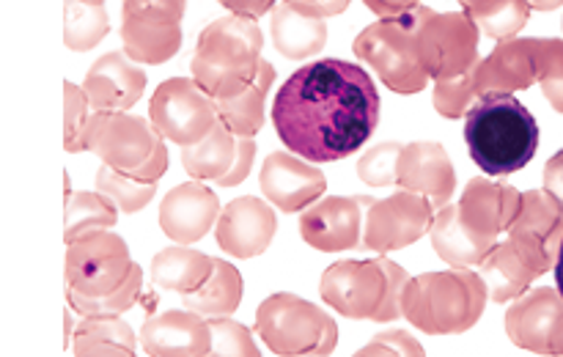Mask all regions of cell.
I'll list each match as a JSON object with an SVG mask.
<instances>
[{
  "label": "cell",
  "instance_id": "obj_31",
  "mask_svg": "<svg viewBox=\"0 0 563 357\" xmlns=\"http://www.w3.org/2000/svg\"><path fill=\"white\" fill-rule=\"evenodd\" d=\"M236 146H240V135L229 130L223 121L209 130L203 141L192 143V146L181 148V165L187 174L198 181H218L231 170L236 157Z\"/></svg>",
  "mask_w": 563,
  "mask_h": 357
},
{
  "label": "cell",
  "instance_id": "obj_32",
  "mask_svg": "<svg viewBox=\"0 0 563 357\" xmlns=\"http://www.w3.org/2000/svg\"><path fill=\"white\" fill-rule=\"evenodd\" d=\"M242 294H245V283H242L240 269H236L234 264L223 261V258H214L212 278H209L198 291L181 297V300H185L181 305L201 313L203 319L231 316V313L242 305Z\"/></svg>",
  "mask_w": 563,
  "mask_h": 357
},
{
  "label": "cell",
  "instance_id": "obj_49",
  "mask_svg": "<svg viewBox=\"0 0 563 357\" xmlns=\"http://www.w3.org/2000/svg\"><path fill=\"white\" fill-rule=\"evenodd\" d=\"M363 3H366V9L374 11L379 20H390V16H399L405 14V11L421 5V0H363Z\"/></svg>",
  "mask_w": 563,
  "mask_h": 357
},
{
  "label": "cell",
  "instance_id": "obj_5",
  "mask_svg": "<svg viewBox=\"0 0 563 357\" xmlns=\"http://www.w3.org/2000/svg\"><path fill=\"white\" fill-rule=\"evenodd\" d=\"M410 275L390 258L330 264L319 280V294L346 319L388 324L401 316V297Z\"/></svg>",
  "mask_w": 563,
  "mask_h": 357
},
{
  "label": "cell",
  "instance_id": "obj_24",
  "mask_svg": "<svg viewBox=\"0 0 563 357\" xmlns=\"http://www.w3.org/2000/svg\"><path fill=\"white\" fill-rule=\"evenodd\" d=\"M121 44L137 64H165L181 49V22L148 14L121 16Z\"/></svg>",
  "mask_w": 563,
  "mask_h": 357
},
{
  "label": "cell",
  "instance_id": "obj_45",
  "mask_svg": "<svg viewBox=\"0 0 563 357\" xmlns=\"http://www.w3.org/2000/svg\"><path fill=\"white\" fill-rule=\"evenodd\" d=\"M253 157H256V137H240V146H236L234 165H231L229 174H225L223 179L214 181V185H218V187H236V185H242V181L247 179V174H251Z\"/></svg>",
  "mask_w": 563,
  "mask_h": 357
},
{
  "label": "cell",
  "instance_id": "obj_30",
  "mask_svg": "<svg viewBox=\"0 0 563 357\" xmlns=\"http://www.w3.org/2000/svg\"><path fill=\"white\" fill-rule=\"evenodd\" d=\"M275 82V66L269 60H262L256 82L247 91L236 93L229 99H214L218 102V115L234 135L256 137L264 126V113H267L269 88Z\"/></svg>",
  "mask_w": 563,
  "mask_h": 357
},
{
  "label": "cell",
  "instance_id": "obj_9",
  "mask_svg": "<svg viewBox=\"0 0 563 357\" xmlns=\"http://www.w3.org/2000/svg\"><path fill=\"white\" fill-rule=\"evenodd\" d=\"M357 60L372 66L379 80L394 93H421L429 86V75L418 55V44L412 33L396 16L372 22L357 33L355 44Z\"/></svg>",
  "mask_w": 563,
  "mask_h": 357
},
{
  "label": "cell",
  "instance_id": "obj_28",
  "mask_svg": "<svg viewBox=\"0 0 563 357\" xmlns=\"http://www.w3.org/2000/svg\"><path fill=\"white\" fill-rule=\"evenodd\" d=\"M482 278L487 283L489 300L506 305V302H515L517 297L531 289L533 280L539 278V269L506 239L495 245L482 261Z\"/></svg>",
  "mask_w": 563,
  "mask_h": 357
},
{
  "label": "cell",
  "instance_id": "obj_21",
  "mask_svg": "<svg viewBox=\"0 0 563 357\" xmlns=\"http://www.w3.org/2000/svg\"><path fill=\"white\" fill-rule=\"evenodd\" d=\"M141 346L154 357H203L212 355L209 322L190 308L148 316L141 327Z\"/></svg>",
  "mask_w": 563,
  "mask_h": 357
},
{
  "label": "cell",
  "instance_id": "obj_27",
  "mask_svg": "<svg viewBox=\"0 0 563 357\" xmlns=\"http://www.w3.org/2000/svg\"><path fill=\"white\" fill-rule=\"evenodd\" d=\"M214 272V258L207 253L196 250L192 245H170L152 258V283L163 291H176V294H192L201 289Z\"/></svg>",
  "mask_w": 563,
  "mask_h": 357
},
{
  "label": "cell",
  "instance_id": "obj_4",
  "mask_svg": "<svg viewBox=\"0 0 563 357\" xmlns=\"http://www.w3.org/2000/svg\"><path fill=\"white\" fill-rule=\"evenodd\" d=\"M487 300L489 291L482 272L473 267H451L407 280L401 316L427 335H460L476 327Z\"/></svg>",
  "mask_w": 563,
  "mask_h": 357
},
{
  "label": "cell",
  "instance_id": "obj_19",
  "mask_svg": "<svg viewBox=\"0 0 563 357\" xmlns=\"http://www.w3.org/2000/svg\"><path fill=\"white\" fill-rule=\"evenodd\" d=\"M220 198L218 192L209 190L203 181H185L176 185L159 203V228L170 242L179 245H192L201 242L218 223Z\"/></svg>",
  "mask_w": 563,
  "mask_h": 357
},
{
  "label": "cell",
  "instance_id": "obj_48",
  "mask_svg": "<svg viewBox=\"0 0 563 357\" xmlns=\"http://www.w3.org/2000/svg\"><path fill=\"white\" fill-rule=\"evenodd\" d=\"M544 190L563 207V148L555 152L544 165Z\"/></svg>",
  "mask_w": 563,
  "mask_h": 357
},
{
  "label": "cell",
  "instance_id": "obj_14",
  "mask_svg": "<svg viewBox=\"0 0 563 357\" xmlns=\"http://www.w3.org/2000/svg\"><path fill=\"white\" fill-rule=\"evenodd\" d=\"M509 242L539 269H555L563 242V207L548 190L522 192L520 214L509 228Z\"/></svg>",
  "mask_w": 563,
  "mask_h": 357
},
{
  "label": "cell",
  "instance_id": "obj_17",
  "mask_svg": "<svg viewBox=\"0 0 563 357\" xmlns=\"http://www.w3.org/2000/svg\"><path fill=\"white\" fill-rule=\"evenodd\" d=\"M258 187L278 212L295 214L324 196L328 179H324L322 168L297 157L295 152H273L264 159Z\"/></svg>",
  "mask_w": 563,
  "mask_h": 357
},
{
  "label": "cell",
  "instance_id": "obj_1",
  "mask_svg": "<svg viewBox=\"0 0 563 357\" xmlns=\"http://www.w3.org/2000/svg\"><path fill=\"white\" fill-rule=\"evenodd\" d=\"M379 91L363 66L322 58L300 66L273 102L280 143L308 163H339L379 124Z\"/></svg>",
  "mask_w": 563,
  "mask_h": 357
},
{
  "label": "cell",
  "instance_id": "obj_37",
  "mask_svg": "<svg viewBox=\"0 0 563 357\" xmlns=\"http://www.w3.org/2000/svg\"><path fill=\"white\" fill-rule=\"evenodd\" d=\"M143 291V267L135 264L130 278L108 297H82L77 291L66 289V300H69V308L80 316H121L130 308H135V302L141 300Z\"/></svg>",
  "mask_w": 563,
  "mask_h": 357
},
{
  "label": "cell",
  "instance_id": "obj_20",
  "mask_svg": "<svg viewBox=\"0 0 563 357\" xmlns=\"http://www.w3.org/2000/svg\"><path fill=\"white\" fill-rule=\"evenodd\" d=\"M396 185L399 190L421 192L432 201L434 209L451 203L456 190V170L449 152L434 141L405 143L396 165Z\"/></svg>",
  "mask_w": 563,
  "mask_h": 357
},
{
  "label": "cell",
  "instance_id": "obj_15",
  "mask_svg": "<svg viewBox=\"0 0 563 357\" xmlns=\"http://www.w3.org/2000/svg\"><path fill=\"white\" fill-rule=\"evenodd\" d=\"M511 344L533 355H563V297L559 289H533L506 311Z\"/></svg>",
  "mask_w": 563,
  "mask_h": 357
},
{
  "label": "cell",
  "instance_id": "obj_52",
  "mask_svg": "<svg viewBox=\"0 0 563 357\" xmlns=\"http://www.w3.org/2000/svg\"><path fill=\"white\" fill-rule=\"evenodd\" d=\"M88 3H99V5H104V0H88Z\"/></svg>",
  "mask_w": 563,
  "mask_h": 357
},
{
  "label": "cell",
  "instance_id": "obj_16",
  "mask_svg": "<svg viewBox=\"0 0 563 357\" xmlns=\"http://www.w3.org/2000/svg\"><path fill=\"white\" fill-rule=\"evenodd\" d=\"M278 234V214L267 198L242 196L225 203L214 223V239L220 250L234 258H256L273 245Z\"/></svg>",
  "mask_w": 563,
  "mask_h": 357
},
{
  "label": "cell",
  "instance_id": "obj_43",
  "mask_svg": "<svg viewBox=\"0 0 563 357\" xmlns=\"http://www.w3.org/2000/svg\"><path fill=\"white\" fill-rule=\"evenodd\" d=\"M357 357H377V355H385V357H423L427 352H423L421 341L412 338L407 330H385V333H377L372 341H368L366 346H361V349L355 352Z\"/></svg>",
  "mask_w": 563,
  "mask_h": 357
},
{
  "label": "cell",
  "instance_id": "obj_33",
  "mask_svg": "<svg viewBox=\"0 0 563 357\" xmlns=\"http://www.w3.org/2000/svg\"><path fill=\"white\" fill-rule=\"evenodd\" d=\"M465 14L478 25L484 36L504 42L515 38L531 20V0H460Z\"/></svg>",
  "mask_w": 563,
  "mask_h": 357
},
{
  "label": "cell",
  "instance_id": "obj_2",
  "mask_svg": "<svg viewBox=\"0 0 563 357\" xmlns=\"http://www.w3.org/2000/svg\"><path fill=\"white\" fill-rule=\"evenodd\" d=\"M264 33L256 20L225 14L212 20L198 36L190 58V77L212 99L247 91L262 69Z\"/></svg>",
  "mask_w": 563,
  "mask_h": 357
},
{
  "label": "cell",
  "instance_id": "obj_40",
  "mask_svg": "<svg viewBox=\"0 0 563 357\" xmlns=\"http://www.w3.org/2000/svg\"><path fill=\"white\" fill-rule=\"evenodd\" d=\"M64 148L66 152H82L88 121H91V102L82 86L64 82Z\"/></svg>",
  "mask_w": 563,
  "mask_h": 357
},
{
  "label": "cell",
  "instance_id": "obj_25",
  "mask_svg": "<svg viewBox=\"0 0 563 357\" xmlns=\"http://www.w3.org/2000/svg\"><path fill=\"white\" fill-rule=\"evenodd\" d=\"M432 234V247L445 264L451 267H482L484 258L489 256L498 242L484 239V236L473 234L465 223L456 203H445L443 209L434 212V223L429 228Z\"/></svg>",
  "mask_w": 563,
  "mask_h": 357
},
{
  "label": "cell",
  "instance_id": "obj_36",
  "mask_svg": "<svg viewBox=\"0 0 563 357\" xmlns=\"http://www.w3.org/2000/svg\"><path fill=\"white\" fill-rule=\"evenodd\" d=\"M93 185L99 192L110 198L115 207L124 214H137L141 209H146L152 203V198L157 196V181H137L132 176L119 174L110 165H99L97 176H93Z\"/></svg>",
  "mask_w": 563,
  "mask_h": 357
},
{
  "label": "cell",
  "instance_id": "obj_11",
  "mask_svg": "<svg viewBox=\"0 0 563 357\" xmlns=\"http://www.w3.org/2000/svg\"><path fill=\"white\" fill-rule=\"evenodd\" d=\"M218 119V102L192 77L163 80L148 99V121L165 141L181 148L203 141Z\"/></svg>",
  "mask_w": 563,
  "mask_h": 357
},
{
  "label": "cell",
  "instance_id": "obj_47",
  "mask_svg": "<svg viewBox=\"0 0 563 357\" xmlns=\"http://www.w3.org/2000/svg\"><path fill=\"white\" fill-rule=\"evenodd\" d=\"M229 14L251 16V20H258L264 14H273V9L278 5V0H218Z\"/></svg>",
  "mask_w": 563,
  "mask_h": 357
},
{
  "label": "cell",
  "instance_id": "obj_18",
  "mask_svg": "<svg viewBox=\"0 0 563 357\" xmlns=\"http://www.w3.org/2000/svg\"><path fill=\"white\" fill-rule=\"evenodd\" d=\"M146 82V69L132 60L124 49H115L93 60L82 88H86L93 113H126L143 97Z\"/></svg>",
  "mask_w": 563,
  "mask_h": 357
},
{
  "label": "cell",
  "instance_id": "obj_3",
  "mask_svg": "<svg viewBox=\"0 0 563 357\" xmlns=\"http://www.w3.org/2000/svg\"><path fill=\"white\" fill-rule=\"evenodd\" d=\"M471 159L487 176H509L526 168L539 148V124L511 93L482 97L465 115Z\"/></svg>",
  "mask_w": 563,
  "mask_h": 357
},
{
  "label": "cell",
  "instance_id": "obj_7",
  "mask_svg": "<svg viewBox=\"0 0 563 357\" xmlns=\"http://www.w3.org/2000/svg\"><path fill=\"white\" fill-rule=\"evenodd\" d=\"M256 333L280 357H324L339 344V324L324 308L278 291L256 311Z\"/></svg>",
  "mask_w": 563,
  "mask_h": 357
},
{
  "label": "cell",
  "instance_id": "obj_26",
  "mask_svg": "<svg viewBox=\"0 0 563 357\" xmlns=\"http://www.w3.org/2000/svg\"><path fill=\"white\" fill-rule=\"evenodd\" d=\"M269 33H273L275 49L284 58L306 60L322 53V47L328 44V20L306 14V11L280 0L269 16Z\"/></svg>",
  "mask_w": 563,
  "mask_h": 357
},
{
  "label": "cell",
  "instance_id": "obj_23",
  "mask_svg": "<svg viewBox=\"0 0 563 357\" xmlns=\"http://www.w3.org/2000/svg\"><path fill=\"white\" fill-rule=\"evenodd\" d=\"M533 82H537V60H533L531 38H504L476 66L478 99L495 97V93L528 91Z\"/></svg>",
  "mask_w": 563,
  "mask_h": 357
},
{
  "label": "cell",
  "instance_id": "obj_50",
  "mask_svg": "<svg viewBox=\"0 0 563 357\" xmlns=\"http://www.w3.org/2000/svg\"><path fill=\"white\" fill-rule=\"evenodd\" d=\"M531 5L539 11H555L559 5H563V0H531Z\"/></svg>",
  "mask_w": 563,
  "mask_h": 357
},
{
  "label": "cell",
  "instance_id": "obj_34",
  "mask_svg": "<svg viewBox=\"0 0 563 357\" xmlns=\"http://www.w3.org/2000/svg\"><path fill=\"white\" fill-rule=\"evenodd\" d=\"M110 33L108 9L88 0H64V44L71 53H88Z\"/></svg>",
  "mask_w": 563,
  "mask_h": 357
},
{
  "label": "cell",
  "instance_id": "obj_46",
  "mask_svg": "<svg viewBox=\"0 0 563 357\" xmlns=\"http://www.w3.org/2000/svg\"><path fill=\"white\" fill-rule=\"evenodd\" d=\"M295 9L306 11V14L319 16V20H330V16H339L350 9L352 0H286Z\"/></svg>",
  "mask_w": 563,
  "mask_h": 357
},
{
  "label": "cell",
  "instance_id": "obj_6",
  "mask_svg": "<svg viewBox=\"0 0 563 357\" xmlns=\"http://www.w3.org/2000/svg\"><path fill=\"white\" fill-rule=\"evenodd\" d=\"M82 152L97 154L104 165L137 181H159L170 163L157 126L132 113H93Z\"/></svg>",
  "mask_w": 563,
  "mask_h": 357
},
{
  "label": "cell",
  "instance_id": "obj_38",
  "mask_svg": "<svg viewBox=\"0 0 563 357\" xmlns=\"http://www.w3.org/2000/svg\"><path fill=\"white\" fill-rule=\"evenodd\" d=\"M537 60V82L553 110L563 113V38H531Z\"/></svg>",
  "mask_w": 563,
  "mask_h": 357
},
{
  "label": "cell",
  "instance_id": "obj_39",
  "mask_svg": "<svg viewBox=\"0 0 563 357\" xmlns=\"http://www.w3.org/2000/svg\"><path fill=\"white\" fill-rule=\"evenodd\" d=\"M432 102L443 119H465L473 104L478 102L476 69L465 71L460 77H451V80H434Z\"/></svg>",
  "mask_w": 563,
  "mask_h": 357
},
{
  "label": "cell",
  "instance_id": "obj_41",
  "mask_svg": "<svg viewBox=\"0 0 563 357\" xmlns=\"http://www.w3.org/2000/svg\"><path fill=\"white\" fill-rule=\"evenodd\" d=\"M209 322V338H212V355H242V357H258L256 338L245 324L234 322L229 316H212Z\"/></svg>",
  "mask_w": 563,
  "mask_h": 357
},
{
  "label": "cell",
  "instance_id": "obj_12",
  "mask_svg": "<svg viewBox=\"0 0 563 357\" xmlns=\"http://www.w3.org/2000/svg\"><path fill=\"white\" fill-rule=\"evenodd\" d=\"M432 223V201L421 192L399 190L383 201H372L366 212V225H363L361 247L374 253L401 250V247H410L423 239Z\"/></svg>",
  "mask_w": 563,
  "mask_h": 357
},
{
  "label": "cell",
  "instance_id": "obj_35",
  "mask_svg": "<svg viewBox=\"0 0 563 357\" xmlns=\"http://www.w3.org/2000/svg\"><path fill=\"white\" fill-rule=\"evenodd\" d=\"M121 209L99 190H80L66 196V245L88 231L113 228Z\"/></svg>",
  "mask_w": 563,
  "mask_h": 357
},
{
  "label": "cell",
  "instance_id": "obj_8",
  "mask_svg": "<svg viewBox=\"0 0 563 357\" xmlns=\"http://www.w3.org/2000/svg\"><path fill=\"white\" fill-rule=\"evenodd\" d=\"M396 20L416 38L429 80H451L473 71L482 60V31L465 11H432L427 5H416Z\"/></svg>",
  "mask_w": 563,
  "mask_h": 357
},
{
  "label": "cell",
  "instance_id": "obj_51",
  "mask_svg": "<svg viewBox=\"0 0 563 357\" xmlns=\"http://www.w3.org/2000/svg\"><path fill=\"white\" fill-rule=\"evenodd\" d=\"M555 283H559V291L563 297V242H561V250H559V261H555Z\"/></svg>",
  "mask_w": 563,
  "mask_h": 357
},
{
  "label": "cell",
  "instance_id": "obj_13",
  "mask_svg": "<svg viewBox=\"0 0 563 357\" xmlns=\"http://www.w3.org/2000/svg\"><path fill=\"white\" fill-rule=\"evenodd\" d=\"M372 201L374 198L368 196L319 198L300 212V236L313 250H355L363 242V225Z\"/></svg>",
  "mask_w": 563,
  "mask_h": 357
},
{
  "label": "cell",
  "instance_id": "obj_29",
  "mask_svg": "<svg viewBox=\"0 0 563 357\" xmlns=\"http://www.w3.org/2000/svg\"><path fill=\"white\" fill-rule=\"evenodd\" d=\"M137 335L121 316H82L71 335V355L77 357H132Z\"/></svg>",
  "mask_w": 563,
  "mask_h": 357
},
{
  "label": "cell",
  "instance_id": "obj_44",
  "mask_svg": "<svg viewBox=\"0 0 563 357\" xmlns=\"http://www.w3.org/2000/svg\"><path fill=\"white\" fill-rule=\"evenodd\" d=\"M187 0H121V16L148 14L168 16V20H185Z\"/></svg>",
  "mask_w": 563,
  "mask_h": 357
},
{
  "label": "cell",
  "instance_id": "obj_42",
  "mask_svg": "<svg viewBox=\"0 0 563 357\" xmlns=\"http://www.w3.org/2000/svg\"><path fill=\"white\" fill-rule=\"evenodd\" d=\"M405 143H379V146L368 148L357 163V179L366 181L372 187H388L396 185V165H399V154Z\"/></svg>",
  "mask_w": 563,
  "mask_h": 357
},
{
  "label": "cell",
  "instance_id": "obj_10",
  "mask_svg": "<svg viewBox=\"0 0 563 357\" xmlns=\"http://www.w3.org/2000/svg\"><path fill=\"white\" fill-rule=\"evenodd\" d=\"M135 269L130 245L110 228L88 231L66 247V289L82 297H108Z\"/></svg>",
  "mask_w": 563,
  "mask_h": 357
},
{
  "label": "cell",
  "instance_id": "obj_22",
  "mask_svg": "<svg viewBox=\"0 0 563 357\" xmlns=\"http://www.w3.org/2000/svg\"><path fill=\"white\" fill-rule=\"evenodd\" d=\"M456 207H460L462 223L473 234L484 236V239H498L504 231L511 228L515 217L520 214L522 192L517 187L506 185V181L476 176V179L467 181Z\"/></svg>",
  "mask_w": 563,
  "mask_h": 357
}]
</instances>
